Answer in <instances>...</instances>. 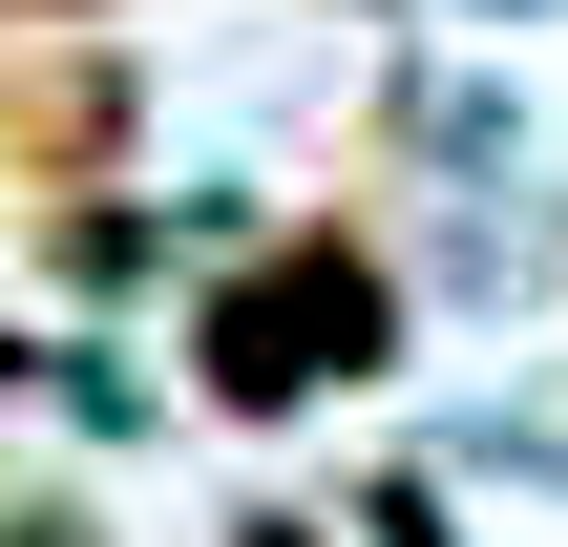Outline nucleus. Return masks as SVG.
<instances>
[{"label": "nucleus", "instance_id": "obj_1", "mask_svg": "<svg viewBox=\"0 0 568 547\" xmlns=\"http://www.w3.org/2000/svg\"><path fill=\"white\" fill-rule=\"evenodd\" d=\"M379 337H400V295H379L337 232H274V253L211 295V401H253V422H274V401H316V379H358Z\"/></svg>", "mask_w": 568, "mask_h": 547}, {"label": "nucleus", "instance_id": "obj_2", "mask_svg": "<svg viewBox=\"0 0 568 547\" xmlns=\"http://www.w3.org/2000/svg\"><path fill=\"white\" fill-rule=\"evenodd\" d=\"M0 126H21V169H42V190H84V169L126 148V63H105V42H63V63H42Z\"/></svg>", "mask_w": 568, "mask_h": 547}]
</instances>
